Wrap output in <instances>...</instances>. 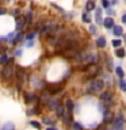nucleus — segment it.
Here are the masks:
<instances>
[{
	"label": "nucleus",
	"mask_w": 126,
	"mask_h": 130,
	"mask_svg": "<svg viewBox=\"0 0 126 130\" xmlns=\"http://www.w3.org/2000/svg\"><path fill=\"white\" fill-rule=\"evenodd\" d=\"M30 125L33 126V127H35V129H41V123H39V122L31 121V122H30Z\"/></svg>",
	"instance_id": "obj_30"
},
{
	"label": "nucleus",
	"mask_w": 126,
	"mask_h": 130,
	"mask_svg": "<svg viewBox=\"0 0 126 130\" xmlns=\"http://www.w3.org/2000/svg\"><path fill=\"white\" fill-rule=\"evenodd\" d=\"M104 87V81L103 80H92L91 83L88 84V91L89 92H93V91H100V89H103Z\"/></svg>",
	"instance_id": "obj_1"
},
{
	"label": "nucleus",
	"mask_w": 126,
	"mask_h": 130,
	"mask_svg": "<svg viewBox=\"0 0 126 130\" xmlns=\"http://www.w3.org/2000/svg\"><path fill=\"white\" fill-rule=\"evenodd\" d=\"M24 71L22 68H19L18 69V77H16V79H18V87L19 88H22V85H23V80H24Z\"/></svg>",
	"instance_id": "obj_4"
},
{
	"label": "nucleus",
	"mask_w": 126,
	"mask_h": 130,
	"mask_svg": "<svg viewBox=\"0 0 126 130\" xmlns=\"http://www.w3.org/2000/svg\"><path fill=\"white\" fill-rule=\"evenodd\" d=\"M113 34L117 35V37L122 35V34H123V28H122L121 26H114V28H113Z\"/></svg>",
	"instance_id": "obj_11"
},
{
	"label": "nucleus",
	"mask_w": 126,
	"mask_h": 130,
	"mask_svg": "<svg viewBox=\"0 0 126 130\" xmlns=\"http://www.w3.org/2000/svg\"><path fill=\"white\" fill-rule=\"evenodd\" d=\"M122 22H123V23L126 24V14H123V15H122Z\"/></svg>",
	"instance_id": "obj_39"
},
{
	"label": "nucleus",
	"mask_w": 126,
	"mask_h": 130,
	"mask_svg": "<svg viewBox=\"0 0 126 130\" xmlns=\"http://www.w3.org/2000/svg\"><path fill=\"white\" fill-rule=\"evenodd\" d=\"M89 32H91V35H95L98 30H96V27L93 26V24H89Z\"/></svg>",
	"instance_id": "obj_26"
},
{
	"label": "nucleus",
	"mask_w": 126,
	"mask_h": 130,
	"mask_svg": "<svg viewBox=\"0 0 126 130\" xmlns=\"http://www.w3.org/2000/svg\"><path fill=\"white\" fill-rule=\"evenodd\" d=\"M33 100H35L34 95H31V93H24V102H26V103H30Z\"/></svg>",
	"instance_id": "obj_15"
},
{
	"label": "nucleus",
	"mask_w": 126,
	"mask_h": 130,
	"mask_svg": "<svg viewBox=\"0 0 126 130\" xmlns=\"http://www.w3.org/2000/svg\"><path fill=\"white\" fill-rule=\"evenodd\" d=\"M103 24H104V27H106V28H114V19L108 16V18H106V19H104Z\"/></svg>",
	"instance_id": "obj_7"
},
{
	"label": "nucleus",
	"mask_w": 126,
	"mask_h": 130,
	"mask_svg": "<svg viewBox=\"0 0 126 130\" xmlns=\"http://www.w3.org/2000/svg\"><path fill=\"white\" fill-rule=\"evenodd\" d=\"M22 38H23V34H22V32H18V35H16L14 39H12V43H14V45H15V43H19Z\"/></svg>",
	"instance_id": "obj_17"
},
{
	"label": "nucleus",
	"mask_w": 126,
	"mask_h": 130,
	"mask_svg": "<svg viewBox=\"0 0 126 130\" xmlns=\"http://www.w3.org/2000/svg\"><path fill=\"white\" fill-rule=\"evenodd\" d=\"M100 98H102V100H104V102H110L111 98H113V93L110 91H104V92H102Z\"/></svg>",
	"instance_id": "obj_8"
},
{
	"label": "nucleus",
	"mask_w": 126,
	"mask_h": 130,
	"mask_svg": "<svg viewBox=\"0 0 126 130\" xmlns=\"http://www.w3.org/2000/svg\"><path fill=\"white\" fill-rule=\"evenodd\" d=\"M49 107H50L52 110H53V108H57V107H58V104H57V100H56V99H53V100H50V102H49Z\"/></svg>",
	"instance_id": "obj_21"
},
{
	"label": "nucleus",
	"mask_w": 126,
	"mask_h": 130,
	"mask_svg": "<svg viewBox=\"0 0 126 130\" xmlns=\"http://www.w3.org/2000/svg\"><path fill=\"white\" fill-rule=\"evenodd\" d=\"M67 110L69 112V121H72V111H73V102L71 99L67 100Z\"/></svg>",
	"instance_id": "obj_9"
},
{
	"label": "nucleus",
	"mask_w": 126,
	"mask_h": 130,
	"mask_svg": "<svg viewBox=\"0 0 126 130\" xmlns=\"http://www.w3.org/2000/svg\"><path fill=\"white\" fill-rule=\"evenodd\" d=\"M0 52H3V47L2 46H0Z\"/></svg>",
	"instance_id": "obj_42"
},
{
	"label": "nucleus",
	"mask_w": 126,
	"mask_h": 130,
	"mask_svg": "<svg viewBox=\"0 0 126 130\" xmlns=\"http://www.w3.org/2000/svg\"><path fill=\"white\" fill-rule=\"evenodd\" d=\"M96 45H98V47H104L106 46V38L104 37H99V38L96 39Z\"/></svg>",
	"instance_id": "obj_14"
},
{
	"label": "nucleus",
	"mask_w": 126,
	"mask_h": 130,
	"mask_svg": "<svg viewBox=\"0 0 126 130\" xmlns=\"http://www.w3.org/2000/svg\"><path fill=\"white\" fill-rule=\"evenodd\" d=\"M81 19H83L84 23H91V18H89L87 14H83V15H81Z\"/></svg>",
	"instance_id": "obj_22"
},
{
	"label": "nucleus",
	"mask_w": 126,
	"mask_h": 130,
	"mask_svg": "<svg viewBox=\"0 0 126 130\" xmlns=\"http://www.w3.org/2000/svg\"><path fill=\"white\" fill-rule=\"evenodd\" d=\"M98 130H106V127H104V126H99V127H98Z\"/></svg>",
	"instance_id": "obj_40"
},
{
	"label": "nucleus",
	"mask_w": 126,
	"mask_h": 130,
	"mask_svg": "<svg viewBox=\"0 0 126 130\" xmlns=\"http://www.w3.org/2000/svg\"><path fill=\"white\" fill-rule=\"evenodd\" d=\"M34 35H35L34 32H30V34L26 35V39H33V38H34Z\"/></svg>",
	"instance_id": "obj_35"
},
{
	"label": "nucleus",
	"mask_w": 126,
	"mask_h": 130,
	"mask_svg": "<svg viewBox=\"0 0 126 130\" xmlns=\"http://www.w3.org/2000/svg\"><path fill=\"white\" fill-rule=\"evenodd\" d=\"M72 127H73V130H81V129H83V126H81L80 123H77V122H73Z\"/></svg>",
	"instance_id": "obj_25"
},
{
	"label": "nucleus",
	"mask_w": 126,
	"mask_h": 130,
	"mask_svg": "<svg viewBox=\"0 0 126 130\" xmlns=\"http://www.w3.org/2000/svg\"><path fill=\"white\" fill-rule=\"evenodd\" d=\"M111 43H113V46H114V47H119L121 45H122V41H121V39H114Z\"/></svg>",
	"instance_id": "obj_24"
},
{
	"label": "nucleus",
	"mask_w": 126,
	"mask_h": 130,
	"mask_svg": "<svg viewBox=\"0 0 126 130\" xmlns=\"http://www.w3.org/2000/svg\"><path fill=\"white\" fill-rule=\"evenodd\" d=\"M115 72H117V75L121 77V79H123V76H125V73H123V69H122L121 67H118L117 69H115Z\"/></svg>",
	"instance_id": "obj_20"
},
{
	"label": "nucleus",
	"mask_w": 126,
	"mask_h": 130,
	"mask_svg": "<svg viewBox=\"0 0 126 130\" xmlns=\"http://www.w3.org/2000/svg\"><path fill=\"white\" fill-rule=\"evenodd\" d=\"M2 130H15V125L12 122H6L3 126H2Z\"/></svg>",
	"instance_id": "obj_12"
},
{
	"label": "nucleus",
	"mask_w": 126,
	"mask_h": 130,
	"mask_svg": "<svg viewBox=\"0 0 126 130\" xmlns=\"http://www.w3.org/2000/svg\"><path fill=\"white\" fill-rule=\"evenodd\" d=\"M7 62H8V57H7V54H3L2 58H0V64H4V65H6Z\"/></svg>",
	"instance_id": "obj_27"
},
{
	"label": "nucleus",
	"mask_w": 126,
	"mask_h": 130,
	"mask_svg": "<svg viewBox=\"0 0 126 130\" xmlns=\"http://www.w3.org/2000/svg\"><path fill=\"white\" fill-rule=\"evenodd\" d=\"M102 12H103V11H102V8H96V11H95V19H96V23L98 24H102V23L104 22V20L102 19Z\"/></svg>",
	"instance_id": "obj_5"
},
{
	"label": "nucleus",
	"mask_w": 126,
	"mask_h": 130,
	"mask_svg": "<svg viewBox=\"0 0 126 130\" xmlns=\"http://www.w3.org/2000/svg\"><path fill=\"white\" fill-rule=\"evenodd\" d=\"M14 68H12V65L10 64H6V68H4V71H3V75L7 77V79H10V77L14 76Z\"/></svg>",
	"instance_id": "obj_3"
},
{
	"label": "nucleus",
	"mask_w": 126,
	"mask_h": 130,
	"mask_svg": "<svg viewBox=\"0 0 126 130\" xmlns=\"http://www.w3.org/2000/svg\"><path fill=\"white\" fill-rule=\"evenodd\" d=\"M4 14H6V10H4V8H2V7H0V15H4Z\"/></svg>",
	"instance_id": "obj_38"
},
{
	"label": "nucleus",
	"mask_w": 126,
	"mask_h": 130,
	"mask_svg": "<svg viewBox=\"0 0 126 130\" xmlns=\"http://www.w3.org/2000/svg\"><path fill=\"white\" fill-rule=\"evenodd\" d=\"M125 129V118L123 115L115 117V119L113 122V130H123Z\"/></svg>",
	"instance_id": "obj_2"
},
{
	"label": "nucleus",
	"mask_w": 126,
	"mask_h": 130,
	"mask_svg": "<svg viewBox=\"0 0 126 130\" xmlns=\"http://www.w3.org/2000/svg\"><path fill=\"white\" fill-rule=\"evenodd\" d=\"M31 84L34 85V87H38V88H42V81H41L37 76H33L31 77Z\"/></svg>",
	"instance_id": "obj_10"
},
{
	"label": "nucleus",
	"mask_w": 126,
	"mask_h": 130,
	"mask_svg": "<svg viewBox=\"0 0 126 130\" xmlns=\"http://www.w3.org/2000/svg\"><path fill=\"white\" fill-rule=\"evenodd\" d=\"M23 26V20L22 18H16V28H20Z\"/></svg>",
	"instance_id": "obj_29"
},
{
	"label": "nucleus",
	"mask_w": 126,
	"mask_h": 130,
	"mask_svg": "<svg viewBox=\"0 0 126 130\" xmlns=\"http://www.w3.org/2000/svg\"><path fill=\"white\" fill-rule=\"evenodd\" d=\"M43 123H45V125H54V121H53L52 118H45V119H43Z\"/></svg>",
	"instance_id": "obj_28"
},
{
	"label": "nucleus",
	"mask_w": 126,
	"mask_h": 130,
	"mask_svg": "<svg viewBox=\"0 0 126 130\" xmlns=\"http://www.w3.org/2000/svg\"><path fill=\"white\" fill-rule=\"evenodd\" d=\"M15 56H22V50H20V49H18V50L15 52Z\"/></svg>",
	"instance_id": "obj_37"
},
{
	"label": "nucleus",
	"mask_w": 126,
	"mask_h": 130,
	"mask_svg": "<svg viewBox=\"0 0 126 130\" xmlns=\"http://www.w3.org/2000/svg\"><path fill=\"white\" fill-rule=\"evenodd\" d=\"M26 46L27 47H33V46H34V42H33V41H28V42L26 43Z\"/></svg>",
	"instance_id": "obj_36"
},
{
	"label": "nucleus",
	"mask_w": 126,
	"mask_h": 130,
	"mask_svg": "<svg viewBox=\"0 0 126 130\" xmlns=\"http://www.w3.org/2000/svg\"><path fill=\"white\" fill-rule=\"evenodd\" d=\"M114 119H115V118L113 117V112L106 111V112L103 114V121L106 122V123H108V122H114Z\"/></svg>",
	"instance_id": "obj_6"
},
{
	"label": "nucleus",
	"mask_w": 126,
	"mask_h": 130,
	"mask_svg": "<svg viewBox=\"0 0 126 130\" xmlns=\"http://www.w3.org/2000/svg\"><path fill=\"white\" fill-rule=\"evenodd\" d=\"M102 6H103L106 10L108 8V6H110V3H108V0H102Z\"/></svg>",
	"instance_id": "obj_32"
},
{
	"label": "nucleus",
	"mask_w": 126,
	"mask_h": 130,
	"mask_svg": "<svg viewBox=\"0 0 126 130\" xmlns=\"http://www.w3.org/2000/svg\"><path fill=\"white\" fill-rule=\"evenodd\" d=\"M56 114H57V117H62L64 115V107L62 106H58V107L56 108Z\"/></svg>",
	"instance_id": "obj_19"
},
{
	"label": "nucleus",
	"mask_w": 126,
	"mask_h": 130,
	"mask_svg": "<svg viewBox=\"0 0 126 130\" xmlns=\"http://www.w3.org/2000/svg\"><path fill=\"white\" fill-rule=\"evenodd\" d=\"M106 14H107V15H113L114 10H113V8H107V10H106Z\"/></svg>",
	"instance_id": "obj_34"
},
{
	"label": "nucleus",
	"mask_w": 126,
	"mask_h": 130,
	"mask_svg": "<svg viewBox=\"0 0 126 130\" xmlns=\"http://www.w3.org/2000/svg\"><path fill=\"white\" fill-rule=\"evenodd\" d=\"M61 91V87H49V92L50 93H57V92H60Z\"/></svg>",
	"instance_id": "obj_23"
},
{
	"label": "nucleus",
	"mask_w": 126,
	"mask_h": 130,
	"mask_svg": "<svg viewBox=\"0 0 126 130\" xmlns=\"http://www.w3.org/2000/svg\"><path fill=\"white\" fill-rule=\"evenodd\" d=\"M115 54L119 57V58H122V57H125L126 56V53H125V49H117L115 50Z\"/></svg>",
	"instance_id": "obj_18"
},
{
	"label": "nucleus",
	"mask_w": 126,
	"mask_h": 130,
	"mask_svg": "<svg viewBox=\"0 0 126 130\" xmlns=\"http://www.w3.org/2000/svg\"><path fill=\"white\" fill-rule=\"evenodd\" d=\"M49 98H48V93L46 92H43L42 95H41V104H46V103H49Z\"/></svg>",
	"instance_id": "obj_16"
},
{
	"label": "nucleus",
	"mask_w": 126,
	"mask_h": 130,
	"mask_svg": "<svg viewBox=\"0 0 126 130\" xmlns=\"http://www.w3.org/2000/svg\"><path fill=\"white\" fill-rule=\"evenodd\" d=\"M46 130H57V129H54V127H48Z\"/></svg>",
	"instance_id": "obj_41"
},
{
	"label": "nucleus",
	"mask_w": 126,
	"mask_h": 130,
	"mask_svg": "<svg viewBox=\"0 0 126 130\" xmlns=\"http://www.w3.org/2000/svg\"><path fill=\"white\" fill-rule=\"evenodd\" d=\"M106 60H107V67L111 69V68H113V61H111V58H110V57H107Z\"/></svg>",
	"instance_id": "obj_33"
},
{
	"label": "nucleus",
	"mask_w": 126,
	"mask_h": 130,
	"mask_svg": "<svg viewBox=\"0 0 126 130\" xmlns=\"http://www.w3.org/2000/svg\"><path fill=\"white\" fill-rule=\"evenodd\" d=\"M119 87L122 91H126V81L125 80H121V83H119Z\"/></svg>",
	"instance_id": "obj_31"
},
{
	"label": "nucleus",
	"mask_w": 126,
	"mask_h": 130,
	"mask_svg": "<svg viewBox=\"0 0 126 130\" xmlns=\"http://www.w3.org/2000/svg\"><path fill=\"white\" fill-rule=\"evenodd\" d=\"M93 8H95V2H92V0H88L87 4H85V11L89 12V11H92Z\"/></svg>",
	"instance_id": "obj_13"
}]
</instances>
